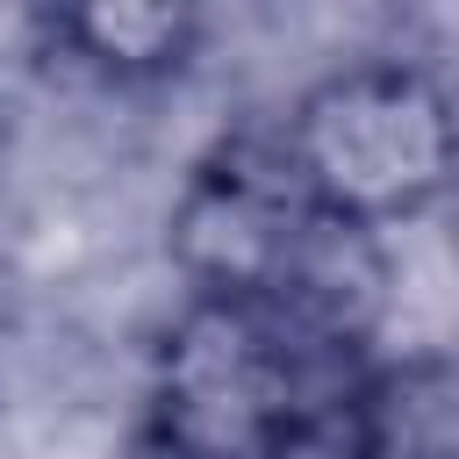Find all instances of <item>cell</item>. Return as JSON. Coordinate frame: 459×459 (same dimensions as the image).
Returning <instances> with one entry per match:
<instances>
[{
    "instance_id": "1",
    "label": "cell",
    "mask_w": 459,
    "mask_h": 459,
    "mask_svg": "<svg viewBox=\"0 0 459 459\" xmlns=\"http://www.w3.org/2000/svg\"><path fill=\"white\" fill-rule=\"evenodd\" d=\"M366 359L308 316L186 294L151 351L143 437L158 459H351Z\"/></svg>"
},
{
    "instance_id": "2",
    "label": "cell",
    "mask_w": 459,
    "mask_h": 459,
    "mask_svg": "<svg viewBox=\"0 0 459 459\" xmlns=\"http://www.w3.org/2000/svg\"><path fill=\"white\" fill-rule=\"evenodd\" d=\"M165 251L186 294L258 301V308H287L344 337H373V308L387 280L380 237L330 222L287 172L273 129L215 136L194 158L165 222Z\"/></svg>"
},
{
    "instance_id": "3",
    "label": "cell",
    "mask_w": 459,
    "mask_h": 459,
    "mask_svg": "<svg viewBox=\"0 0 459 459\" xmlns=\"http://www.w3.org/2000/svg\"><path fill=\"white\" fill-rule=\"evenodd\" d=\"M273 143L330 222L380 237L445 201L459 165V115L430 65L351 57L294 93Z\"/></svg>"
},
{
    "instance_id": "4",
    "label": "cell",
    "mask_w": 459,
    "mask_h": 459,
    "mask_svg": "<svg viewBox=\"0 0 459 459\" xmlns=\"http://www.w3.org/2000/svg\"><path fill=\"white\" fill-rule=\"evenodd\" d=\"M43 50L108 79V86H158L179 79L201 50V14L179 0H93V7H43L29 22Z\"/></svg>"
},
{
    "instance_id": "5",
    "label": "cell",
    "mask_w": 459,
    "mask_h": 459,
    "mask_svg": "<svg viewBox=\"0 0 459 459\" xmlns=\"http://www.w3.org/2000/svg\"><path fill=\"white\" fill-rule=\"evenodd\" d=\"M351 459H459V366L452 351L366 359L351 394Z\"/></svg>"
}]
</instances>
